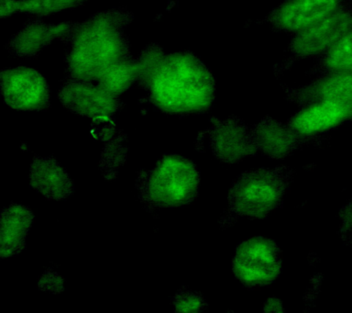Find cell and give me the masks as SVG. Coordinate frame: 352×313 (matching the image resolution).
<instances>
[{"label": "cell", "instance_id": "obj_1", "mask_svg": "<svg viewBox=\"0 0 352 313\" xmlns=\"http://www.w3.org/2000/svg\"><path fill=\"white\" fill-rule=\"evenodd\" d=\"M143 81L154 105L166 114H202L211 108L216 97V82L210 70L186 52L162 54Z\"/></svg>", "mask_w": 352, "mask_h": 313}, {"label": "cell", "instance_id": "obj_2", "mask_svg": "<svg viewBox=\"0 0 352 313\" xmlns=\"http://www.w3.org/2000/svg\"><path fill=\"white\" fill-rule=\"evenodd\" d=\"M126 18L123 13L106 12L76 26L68 56L72 79H98L107 68L128 58L122 32Z\"/></svg>", "mask_w": 352, "mask_h": 313}, {"label": "cell", "instance_id": "obj_3", "mask_svg": "<svg viewBox=\"0 0 352 313\" xmlns=\"http://www.w3.org/2000/svg\"><path fill=\"white\" fill-rule=\"evenodd\" d=\"M142 197L153 207L175 208L197 197L199 172L192 161L179 155H165L155 169L140 180Z\"/></svg>", "mask_w": 352, "mask_h": 313}, {"label": "cell", "instance_id": "obj_4", "mask_svg": "<svg viewBox=\"0 0 352 313\" xmlns=\"http://www.w3.org/2000/svg\"><path fill=\"white\" fill-rule=\"evenodd\" d=\"M288 180V174L279 169H261L244 173L230 189V210L236 216L263 218L282 203Z\"/></svg>", "mask_w": 352, "mask_h": 313}, {"label": "cell", "instance_id": "obj_5", "mask_svg": "<svg viewBox=\"0 0 352 313\" xmlns=\"http://www.w3.org/2000/svg\"><path fill=\"white\" fill-rule=\"evenodd\" d=\"M282 269V252L274 241L253 237L243 241L233 258L232 270L242 284L258 288L271 284Z\"/></svg>", "mask_w": 352, "mask_h": 313}, {"label": "cell", "instance_id": "obj_6", "mask_svg": "<svg viewBox=\"0 0 352 313\" xmlns=\"http://www.w3.org/2000/svg\"><path fill=\"white\" fill-rule=\"evenodd\" d=\"M352 30V9L343 6L312 26L292 35L289 52L297 59L321 58Z\"/></svg>", "mask_w": 352, "mask_h": 313}, {"label": "cell", "instance_id": "obj_7", "mask_svg": "<svg viewBox=\"0 0 352 313\" xmlns=\"http://www.w3.org/2000/svg\"><path fill=\"white\" fill-rule=\"evenodd\" d=\"M1 87L6 103L14 109L41 111L49 105L48 85L37 71L30 68L3 70Z\"/></svg>", "mask_w": 352, "mask_h": 313}, {"label": "cell", "instance_id": "obj_8", "mask_svg": "<svg viewBox=\"0 0 352 313\" xmlns=\"http://www.w3.org/2000/svg\"><path fill=\"white\" fill-rule=\"evenodd\" d=\"M346 0H285L272 12L271 23L280 32L296 34L326 18Z\"/></svg>", "mask_w": 352, "mask_h": 313}, {"label": "cell", "instance_id": "obj_9", "mask_svg": "<svg viewBox=\"0 0 352 313\" xmlns=\"http://www.w3.org/2000/svg\"><path fill=\"white\" fill-rule=\"evenodd\" d=\"M60 98L70 111L93 119L111 117L120 104L117 96L100 85L93 86L88 81L76 79H71L66 83L60 90Z\"/></svg>", "mask_w": 352, "mask_h": 313}, {"label": "cell", "instance_id": "obj_10", "mask_svg": "<svg viewBox=\"0 0 352 313\" xmlns=\"http://www.w3.org/2000/svg\"><path fill=\"white\" fill-rule=\"evenodd\" d=\"M352 118L351 107L329 100H316L300 105L288 125L300 137L326 133Z\"/></svg>", "mask_w": 352, "mask_h": 313}, {"label": "cell", "instance_id": "obj_11", "mask_svg": "<svg viewBox=\"0 0 352 313\" xmlns=\"http://www.w3.org/2000/svg\"><path fill=\"white\" fill-rule=\"evenodd\" d=\"M209 142L214 155L228 164L238 163L257 151L252 131L236 119L214 123L209 131Z\"/></svg>", "mask_w": 352, "mask_h": 313}, {"label": "cell", "instance_id": "obj_12", "mask_svg": "<svg viewBox=\"0 0 352 313\" xmlns=\"http://www.w3.org/2000/svg\"><path fill=\"white\" fill-rule=\"evenodd\" d=\"M296 98L300 105L316 100H329L352 108V74L323 71L322 75L298 89Z\"/></svg>", "mask_w": 352, "mask_h": 313}, {"label": "cell", "instance_id": "obj_13", "mask_svg": "<svg viewBox=\"0 0 352 313\" xmlns=\"http://www.w3.org/2000/svg\"><path fill=\"white\" fill-rule=\"evenodd\" d=\"M256 149L272 159H282L298 147L300 137L288 123L265 118L252 130Z\"/></svg>", "mask_w": 352, "mask_h": 313}, {"label": "cell", "instance_id": "obj_14", "mask_svg": "<svg viewBox=\"0 0 352 313\" xmlns=\"http://www.w3.org/2000/svg\"><path fill=\"white\" fill-rule=\"evenodd\" d=\"M76 26L68 23L51 25L43 21H34L14 36L8 43V47L16 56H34L52 41L58 38L63 39V37H70Z\"/></svg>", "mask_w": 352, "mask_h": 313}, {"label": "cell", "instance_id": "obj_15", "mask_svg": "<svg viewBox=\"0 0 352 313\" xmlns=\"http://www.w3.org/2000/svg\"><path fill=\"white\" fill-rule=\"evenodd\" d=\"M30 183L49 199H65L73 191V182L67 172L52 158L34 159L30 167Z\"/></svg>", "mask_w": 352, "mask_h": 313}, {"label": "cell", "instance_id": "obj_16", "mask_svg": "<svg viewBox=\"0 0 352 313\" xmlns=\"http://www.w3.org/2000/svg\"><path fill=\"white\" fill-rule=\"evenodd\" d=\"M30 208L19 205H10L1 214V257L18 254L25 246V239L33 222Z\"/></svg>", "mask_w": 352, "mask_h": 313}, {"label": "cell", "instance_id": "obj_17", "mask_svg": "<svg viewBox=\"0 0 352 313\" xmlns=\"http://www.w3.org/2000/svg\"><path fill=\"white\" fill-rule=\"evenodd\" d=\"M323 71L352 74V30L321 57Z\"/></svg>", "mask_w": 352, "mask_h": 313}, {"label": "cell", "instance_id": "obj_18", "mask_svg": "<svg viewBox=\"0 0 352 313\" xmlns=\"http://www.w3.org/2000/svg\"><path fill=\"white\" fill-rule=\"evenodd\" d=\"M87 0H21L15 2V12H26L32 15H48L68 8L76 7Z\"/></svg>", "mask_w": 352, "mask_h": 313}, {"label": "cell", "instance_id": "obj_19", "mask_svg": "<svg viewBox=\"0 0 352 313\" xmlns=\"http://www.w3.org/2000/svg\"><path fill=\"white\" fill-rule=\"evenodd\" d=\"M173 306L176 312H197L205 309L206 305L197 293L182 290L179 291L173 299Z\"/></svg>", "mask_w": 352, "mask_h": 313}, {"label": "cell", "instance_id": "obj_20", "mask_svg": "<svg viewBox=\"0 0 352 313\" xmlns=\"http://www.w3.org/2000/svg\"><path fill=\"white\" fill-rule=\"evenodd\" d=\"M340 235L352 246V199L340 211Z\"/></svg>", "mask_w": 352, "mask_h": 313}]
</instances>
